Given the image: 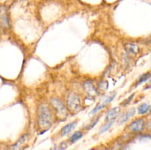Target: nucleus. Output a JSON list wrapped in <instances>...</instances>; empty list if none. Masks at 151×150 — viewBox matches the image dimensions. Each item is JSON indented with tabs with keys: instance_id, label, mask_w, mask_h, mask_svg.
I'll return each instance as SVG.
<instances>
[{
	"instance_id": "4",
	"label": "nucleus",
	"mask_w": 151,
	"mask_h": 150,
	"mask_svg": "<svg viewBox=\"0 0 151 150\" xmlns=\"http://www.w3.org/2000/svg\"><path fill=\"white\" fill-rule=\"evenodd\" d=\"M116 93L114 91V92L111 93L109 95L106 96L103 99V101H102L101 102L98 103V104H97V105L96 106V107H94V108L93 109L91 112H90V114L91 115L95 114V113H97V112L100 111V110H101L102 109L104 108V107H106V106L109 103H110L111 101L112 100L114 99V97L116 96Z\"/></svg>"
},
{
	"instance_id": "2",
	"label": "nucleus",
	"mask_w": 151,
	"mask_h": 150,
	"mask_svg": "<svg viewBox=\"0 0 151 150\" xmlns=\"http://www.w3.org/2000/svg\"><path fill=\"white\" fill-rule=\"evenodd\" d=\"M81 97L77 93L70 92L66 99V107L69 112L72 113H77L81 108Z\"/></svg>"
},
{
	"instance_id": "6",
	"label": "nucleus",
	"mask_w": 151,
	"mask_h": 150,
	"mask_svg": "<svg viewBox=\"0 0 151 150\" xmlns=\"http://www.w3.org/2000/svg\"><path fill=\"white\" fill-rule=\"evenodd\" d=\"M84 91L90 97H95L98 95V91L91 80H86L83 82Z\"/></svg>"
},
{
	"instance_id": "22",
	"label": "nucleus",
	"mask_w": 151,
	"mask_h": 150,
	"mask_svg": "<svg viewBox=\"0 0 151 150\" xmlns=\"http://www.w3.org/2000/svg\"><path fill=\"white\" fill-rule=\"evenodd\" d=\"M150 88H151V79L148 81V82H147V83L146 84L145 88L144 89L145 90H147V89H150Z\"/></svg>"
},
{
	"instance_id": "20",
	"label": "nucleus",
	"mask_w": 151,
	"mask_h": 150,
	"mask_svg": "<svg viewBox=\"0 0 151 150\" xmlns=\"http://www.w3.org/2000/svg\"><path fill=\"white\" fill-rule=\"evenodd\" d=\"M134 94H132V95L128 97V98H127L126 99H125L123 101H122V103H121V105L127 106V105H128V104H129L130 103H131V101H132V99H133V98H134Z\"/></svg>"
},
{
	"instance_id": "11",
	"label": "nucleus",
	"mask_w": 151,
	"mask_h": 150,
	"mask_svg": "<svg viewBox=\"0 0 151 150\" xmlns=\"http://www.w3.org/2000/svg\"><path fill=\"white\" fill-rule=\"evenodd\" d=\"M76 125H77V121H72L71 122V123L66 124V126H63V127L61 129V131H60V133H61L62 136H64V135H66L69 133H70V132L75 129Z\"/></svg>"
},
{
	"instance_id": "10",
	"label": "nucleus",
	"mask_w": 151,
	"mask_h": 150,
	"mask_svg": "<svg viewBox=\"0 0 151 150\" xmlns=\"http://www.w3.org/2000/svg\"><path fill=\"white\" fill-rule=\"evenodd\" d=\"M125 49L128 54L134 55L139 52V48L136 44H132V43H128L125 45Z\"/></svg>"
},
{
	"instance_id": "15",
	"label": "nucleus",
	"mask_w": 151,
	"mask_h": 150,
	"mask_svg": "<svg viewBox=\"0 0 151 150\" xmlns=\"http://www.w3.org/2000/svg\"><path fill=\"white\" fill-rule=\"evenodd\" d=\"M82 137H83V132H81V131H77V132H75V133L70 137V138H69V141H70L71 143H75L76 142V141H78L79 139H81Z\"/></svg>"
},
{
	"instance_id": "16",
	"label": "nucleus",
	"mask_w": 151,
	"mask_h": 150,
	"mask_svg": "<svg viewBox=\"0 0 151 150\" xmlns=\"http://www.w3.org/2000/svg\"><path fill=\"white\" fill-rule=\"evenodd\" d=\"M68 147L67 144L66 142H62L60 143L59 145L55 146L53 148H52L50 150H65Z\"/></svg>"
},
{
	"instance_id": "14",
	"label": "nucleus",
	"mask_w": 151,
	"mask_h": 150,
	"mask_svg": "<svg viewBox=\"0 0 151 150\" xmlns=\"http://www.w3.org/2000/svg\"><path fill=\"white\" fill-rule=\"evenodd\" d=\"M115 120H116V119H112V120H110L109 121L106 122V124L100 128V131H99V134H103L104 133V132H106V131L109 130V129H110L111 126L114 124Z\"/></svg>"
},
{
	"instance_id": "18",
	"label": "nucleus",
	"mask_w": 151,
	"mask_h": 150,
	"mask_svg": "<svg viewBox=\"0 0 151 150\" xmlns=\"http://www.w3.org/2000/svg\"><path fill=\"white\" fill-rule=\"evenodd\" d=\"M26 139H27V136H26V135H24V136H22V138H21L19 140V141H18V142L16 143V144H15V145H13V149H16L19 148V147L20 146L22 145V144H24V143L25 141H26Z\"/></svg>"
},
{
	"instance_id": "8",
	"label": "nucleus",
	"mask_w": 151,
	"mask_h": 150,
	"mask_svg": "<svg viewBox=\"0 0 151 150\" xmlns=\"http://www.w3.org/2000/svg\"><path fill=\"white\" fill-rule=\"evenodd\" d=\"M121 112V108L119 107H115L111 108L108 111L107 114H106V118H105V121L107 122L109 121L112 120V119H116L118 115Z\"/></svg>"
},
{
	"instance_id": "7",
	"label": "nucleus",
	"mask_w": 151,
	"mask_h": 150,
	"mask_svg": "<svg viewBox=\"0 0 151 150\" xmlns=\"http://www.w3.org/2000/svg\"><path fill=\"white\" fill-rule=\"evenodd\" d=\"M0 23L4 27H9V18L7 10L4 7H0Z\"/></svg>"
},
{
	"instance_id": "12",
	"label": "nucleus",
	"mask_w": 151,
	"mask_h": 150,
	"mask_svg": "<svg viewBox=\"0 0 151 150\" xmlns=\"http://www.w3.org/2000/svg\"><path fill=\"white\" fill-rule=\"evenodd\" d=\"M150 77H151V71H147V72H146V73L143 74L139 78L138 80L137 81V82H136V84H135V86L137 87L138 85H141L142 83H143V82H146V81L148 80Z\"/></svg>"
},
{
	"instance_id": "9",
	"label": "nucleus",
	"mask_w": 151,
	"mask_h": 150,
	"mask_svg": "<svg viewBox=\"0 0 151 150\" xmlns=\"http://www.w3.org/2000/svg\"><path fill=\"white\" fill-rule=\"evenodd\" d=\"M136 113V109L134 107L128 110L126 113H124L122 116H120L119 120V124H123L125 122L128 121L131 118H132L133 116L135 115Z\"/></svg>"
},
{
	"instance_id": "17",
	"label": "nucleus",
	"mask_w": 151,
	"mask_h": 150,
	"mask_svg": "<svg viewBox=\"0 0 151 150\" xmlns=\"http://www.w3.org/2000/svg\"><path fill=\"white\" fill-rule=\"evenodd\" d=\"M100 117H101V116H97V117H96L95 119H94V120L91 121V122L89 124H88V126H87L86 129H88V130H90V129H91L92 128H94V126H95V125L97 124V123H98V121H99V120H100Z\"/></svg>"
},
{
	"instance_id": "5",
	"label": "nucleus",
	"mask_w": 151,
	"mask_h": 150,
	"mask_svg": "<svg viewBox=\"0 0 151 150\" xmlns=\"http://www.w3.org/2000/svg\"><path fill=\"white\" fill-rule=\"evenodd\" d=\"M145 127V120L142 118H139L136 120L133 121L129 125L128 128L131 132H139L144 129Z\"/></svg>"
},
{
	"instance_id": "21",
	"label": "nucleus",
	"mask_w": 151,
	"mask_h": 150,
	"mask_svg": "<svg viewBox=\"0 0 151 150\" xmlns=\"http://www.w3.org/2000/svg\"><path fill=\"white\" fill-rule=\"evenodd\" d=\"M146 127H147V129H148V130L151 131V119L150 120L147 121V124H146Z\"/></svg>"
},
{
	"instance_id": "13",
	"label": "nucleus",
	"mask_w": 151,
	"mask_h": 150,
	"mask_svg": "<svg viewBox=\"0 0 151 150\" xmlns=\"http://www.w3.org/2000/svg\"><path fill=\"white\" fill-rule=\"evenodd\" d=\"M150 107L148 104H147V103H143V104H140L137 110H138V113L139 115H144L146 114L150 110Z\"/></svg>"
},
{
	"instance_id": "19",
	"label": "nucleus",
	"mask_w": 151,
	"mask_h": 150,
	"mask_svg": "<svg viewBox=\"0 0 151 150\" xmlns=\"http://www.w3.org/2000/svg\"><path fill=\"white\" fill-rule=\"evenodd\" d=\"M108 87H109V84L106 81H101L98 85L99 89L103 91H106L108 89Z\"/></svg>"
},
{
	"instance_id": "1",
	"label": "nucleus",
	"mask_w": 151,
	"mask_h": 150,
	"mask_svg": "<svg viewBox=\"0 0 151 150\" xmlns=\"http://www.w3.org/2000/svg\"><path fill=\"white\" fill-rule=\"evenodd\" d=\"M52 116L50 109L45 104H41L38 109V125L41 130H47L52 125Z\"/></svg>"
},
{
	"instance_id": "3",
	"label": "nucleus",
	"mask_w": 151,
	"mask_h": 150,
	"mask_svg": "<svg viewBox=\"0 0 151 150\" xmlns=\"http://www.w3.org/2000/svg\"><path fill=\"white\" fill-rule=\"evenodd\" d=\"M50 102L52 108L54 109L58 117L61 120L66 119L67 116V110L61 100L58 98H51Z\"/></svg>"
},
{
	"instance_id": "23",
	"label": "nucleus",
	"mask_w": 151,
	"mask_h": 150,
	"mask_svg": "<svg viewBox=\"0 0 151 150\" xmlns=\"http://www.w3.org/2000/svg\"><path fill=\"white\" fill-rule=\"evenodd\" d=\"M104 150H108V149H104Z\"/></svg>"
}]
</instances>
